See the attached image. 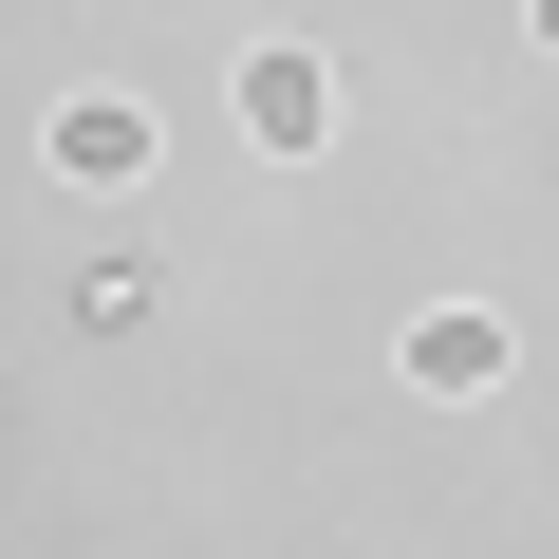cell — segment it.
<instances>
[{
  "instance_id": "1",
  "label": "cell",
  "mask_w": 559,
  "mask_h": 559,
  "mask_svg": "<svg viewBox=\"0 0 559 559\" xmlns=\"http://www.w3.org/2000/svg\"><path fill=\"white\" fill-rule=\"evenodd\" d=\"M224 94H242V150H280V168H299V150H318V131H336V75H318V57H299V38H261V57H242V75H224Z\"/></svg>"
},
{
  "instance_id": "4",
  "label": "cell",
  "mask_w": 559,
  "mask_h": 559,
  "mask_svg": "<svg viewBox=\"0 0 559 559\" xmlns=\"http://www.w3.org/2000/svg\"><path fill=\"white\" fill-rule=\"evenodd\" d=\"M540 57H559V0H540Z\"/></svg>"
},
{
  "instance_id": "2",
  "label": "cell",
  "mask_w": 559,
  "mask_h": 559,
  "mask_svg": "<svg viewBox=\"0 0 559 559\" xmlns=\"http://www.w3.org/2000/svg\"><path fill=\"white\" fill-rule=\"evenodd\" d=\"M57 187H150V94H57Z\"/></svg>"
},
{
  "instance_id": "3",
  "label": "cell",
  "mask_w": 559,
  "mask_h": 559,
  "mask_svg": "<svg viewBox=\"0 0 559 559\" xmlns=\"http://www.w3.org/2000/svg\"><path fill=\"white\" fill-rule=\"evenodd\" d=\"M411 392H429V411L503 392V318H466V299H448V318H411Z\"/></svg>"
}]
</instances>
